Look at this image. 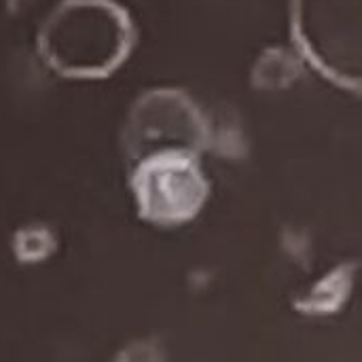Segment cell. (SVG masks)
Listing matches in <instances>:
<instances>
[{
    "label": "cell",
    "instance_id": "obj_1",
    "mask_svg": "<svg viewBox=\"0 0 362 362\" xmlns=\"http://www.w3.org/2000/svg\"><path fill=\"white\" fill-rule=\"evenodd\" d=\"M129 17L110 0H68L40 32L47 64L64 76H106L129 53Z\"/></svg>",
    "mask_w": 362,
    "mask_h": 362
},
{
    "label": "cell",
    "instance_id": "obj_2",
    "mask_svg": "<svg viewBox=\"0 0 362 362\" xmlns=\"http://www.w3.org/2000/svg\"><path fill=\"white\" fill-rule=\"evenodd\" d=\"M293 25L303 53L325 76L358 89L361 0H293Z\"/></svg>",
    "mask_w": 362,
    "mask_h": 362
},
{
    "label": "cell",
    "instance_id": "obj_3",
    "mask_svg": "<svg viewBox=\"0 0 362 362\" xmlns=\"http://www.w3.org/2000/svg\"><path fill=\"white\" fill-rule=\"evenodd\" d=\"M140 214L153 223L178 225L197 214L208 182L191 153L161 151L146 157L134 174Z\"/></svg>",
    "mask_w": 362,
    "mask_h": 362
}]
</instances>
